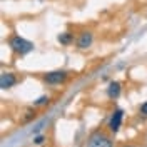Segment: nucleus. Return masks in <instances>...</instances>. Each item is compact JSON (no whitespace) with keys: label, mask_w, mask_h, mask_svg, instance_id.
Listing matches in <instances>:
<instances>
[{"label":"nucleus","mask_w":147,"mask_h":147,"mask_svg":"<svg viewBox=\"0 0 147 147\" xmlns=\"http://www.w3.org/2000/svg\"><path fill=\"white\" fill-rule=\"evenodd\" d=\"M85 147H112V140L102 130H95L89 136L87 142H85Z\"/></svg>","instance_id":"nucleus-2"},{"label":"nucleus","mask_w":147,"mask_h":147,"mask_svg":"<svg viewBox=\"0 0 147 147\" xmlns=\"http://www.w3.org/2000/svg\"><path fill=\"white\" fill-rule=\"evenodd\" d=\"M124 147H134V146H124Z\"/></svg>","instance_id":"nucleus-12"},{"label":"nucleus","mask_w":147,"mask_h":147,"mask_svg":"<svg viewBox=\"0 0 147 147\" xmlns=\"http://www.w3.org/2000/svg\"><path fill=\"white\" fill-rule=\"evenodd\" d=\"M140 114H144V115H147V102H146V104H142V105H140Z\"/></svg>","instance_id":"nucleus-10"},{"label":"nucleus","mask_w":147,"mask_h":147,"mask_svg":"<svg viewBox=\"0 0 147 147\" xmlns=\"http://www.w3.org/2000/svg\"><path fill=\"white\" fill-rule=\"evenodd\" d=\"M47 102H49V97H40V99L35 102V105H42V104H47Z\"/></svg>","instance_id":"nucleus-9"},{"label":"nucleus","mask_w":147,"mask_h":147,"mask_svg":"<svg viewBox=\"0 0 147 147\" xmlns=\"http://www.w3.org/2000/svg\"><path fill=\"white\" fill-rule=\"evenodd\" d=\"M92 42H94L92 32L85 30V32H82V34L79 35V38H77V47H79V49H89V47L92 45Z\"/></svg>","instance_id":"nucleus-6"},{"label":"nucleus","mask_w":147,"mask_h":147,"mask_svg":"<svg viewBox=\"0 0 147 147\" xmlns=\"http://www.w3.org/2000/svg\"><path fill=\"white\" fill-rule=\"evenodd\" d=\"M122 119H124V110L122 109H117L114 114H112V117L109 120V130L110 132H117L120 129V124H122Z\"/></svg>","instance_id":"nucleus-4"},{"label":"nucleus","mask_w":147,"mask_h":147,"mask_svg":"<svg viewBox=\"0 0 147 147\" xmlns=\"http://www.w3.org/2000/svg\"><path fill=\"white\" fill-rule=\"evenodd\" d=\"M44 142V137L40 136V137H35V144H42Z\"/></svg>","instance_id":"nucleus-11"},{"label":"nucleus","mask_w":147,"mask_h":147,"mask_svg":"<svg viewBox=\"0 0 147 147\" xmlns=\"http://www.w3.org/2000/svg\"><path fill=\"white\" fill-rule=\"evenodd\" d=\"M9 47L15 52V54H20V55H25L28 52L34 50V44L28 42L25 38H22L20 35H12L9 38Z\"/></svg>","instance_id":"nucleus-1"},{"label":"nucleus","mask_w":147,"mask_h":147,"mask_svg":"<svg viewBox=\"0 0 147 147\" xmlns=\"http://www.w3.org/2000/svg\"><path fill=\"white\" fill-rule=\"evenodd\" d=\"M17 84V77H15V74L12 72H3L0 75V87L2 89H10V87H13Z\"/></svg>","instance_id":"nucleus-5"},{"label":"nucleus","mask_w":147,"mask_h":147,"mask_svg":"<svg viewBox=\"0 0 147 147\" xmlns=\"http://www.w3.org/2000/svg\"><path fill=\"white\" fill-rule=\"evenodd\" d=\"M107 95L110 99H117L120 95V84L119 82H110L109 89H107Z\"/></svg>","instance_id":"nucleus-7"},{"label":"nucleus","mask_w":147,"mask_h":147,"mask_svg":"<svg viewBox=\"0 0 147 147\" xmlns=\"http://www.w3.org/2000/svg\"><path fill=\"white\" fill-rule=\"evenodd\" d=\"M69 77V74L65 70H54V72H49L44 75V80L49 85H59V84H64Z\"/></svg>","instance_id":"nucleus-3"},{"label":"nucleus","mask_w":147,"mask_h":147,"mask_svg":"<svg viewBox=\"0 0 147 147\" xmlns=\"http://www.w3.org/2000/svg\"><path fill=\"white\" fill-rule=\"evenodd\" d=\"M70 38H72V37L69 35V34H60V35H59V42H60V44H69Z\"/></svg>","instance_id":"nucleus-8"}]
</instances>
